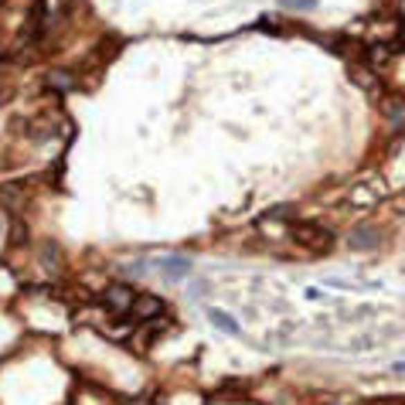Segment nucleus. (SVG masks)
<instances>
[{"instance_id": "1", "label": "nucleus", "mask_w": 405, "mask_h": 405, "mask_svg": "<svg viewBox=\"0 0 405 405\" xmlns=\"http://www.w3.org/2000/svg\"><path fill=\"white\" fill-rule=\"evenodd\" d=\"M150 266H157V273H161L167 283H184L191 276V259L188 255H161Z\"/></svg>"}, {"instance_id": "2", "label": "nucleus", "mask_w": 405, "mask_h": 405, "mask_svg": "<svg viewBox=\"0 0 405 405\" xmlns=\"http://www.w3.org/2000/svg\"><path fill=\"white\" fill-rule=\"evenodd\" d=\"M293 239L300 245H307V249H317V252H327L330 249V242H334V235L327 232V228H321V225H296L293 228Z\"/></svg>"}, {"instance_id": "3", "label": "nucleus", "mask_w": 405, "mask_h": 405, "mask_svg": "<svg viewBox=\"0 0 405 405\" xmlns=\"http://www.w3.org/2000/svg\"><path fill=\"white\" fill-rule=\"evenodd\" d=\"M133 300H136V293H133V286H126V283L106 286V293H102V303H106L109 314H129Z\"/></svg>"}, {"instance_id": "4", "label": "nucleus", "mask_w": 405, "mask_h": 405, "mask_svg": "<svg viewBox=\"0 0 405 405\" xmlns=\"http://www.w3.org/2000/svg\"><path fill=\"white\" fill-rule=\"evenodd\" d=\"M348 245L354 249V252H361V249H378L381 245V232L375 228V225H358V228H351V235H348Z\"/></svg>"}, {"instance_id": "5", "label": "nucleus", "mask_w": 405, "mask_h": 405, "mask_svg": "<svg viewBox=\"0 0 405 405\" xmlns=\"http://www.w3.org/2000/svg\"><path fill=\"white\" fill-rule=\"evenodd\" d=\"M129 314H133V317H140V321L161 317V314H163V300H161V296H154V293H143V296H136V300H133Z\"/></svg>"}, {"instance_id": "6", "label": "nucleus", "mask_w": 405, "mask_h": 405, "mask_svg": "<svg viewBox=\"0 0 405 405\" xmlns=\"http://www.w3.org/2000/svg\"><path fill=\"white\" fill-rule=\"evenodd\" d=\"M208 321L218 327L222 334H232V337H242V327L239 321L232 317V314H225V310H218V307H208Z\"/></svg>"}, {"instance_id": "7", "label": "nucleus", "mask_w": 405, "mask_h": 405, "mask_svg": "<svg viewBox=\"0 0 405 405\" xmlns=\"http://www.w3.org/2000/svg\"><path fill=\"white\" fill-rule=\"evenodd\" d=\"M48 89H55V92H72V89H75V79H72L69 72H51V75H48Z\"/></svg>"}, {"instance_id": "8", "label": "nucleus", "mask_w": 405, "mask_h": 405, "mask_svg": "<svg viewBox=\"0 0 405 405\" xmlns=\"http://www.w3.org/2000/svg\"><path fill=\"white\" fill-rule=\"evenodd\" d=\"M321 0H280L283 10H317Z\"/></svg>"}, {"instance_id": "9", "label": "nucleus", "mask_w": 405, "mask_h": 405, "mask_svg": "<svg viewBox=\"0 0 405 405\" xmlns=\"http://www.w3.org/2000/svg\"><path fill=\"white\" fill-rule=\"evenodd\" d=\"M385 116H388L392 123H405V102H388Z\"/></svg>"}, {"instance_id": "10", "label": "nucleus", "mask_w": 405, "mask_h": 405, "mask_svg": "<svg viewBox=\"0 0 405 405\" xmlns=\"http://www.w3.org/2000/svg\"><path fill=\"white\" fill-rule=\"evenodd\" d=\"M351 348H354V351H361V348H375V341H371V337H358V341H351Z\"/></svg>"}, {"instance_id": "11", "label": "nucleus", "mask_w": 405, "mask_h": 405, "mask_svg": "<svg viewBox=\"0 0 405 405\" xmlns=\"http://www.w3.org/2000/svg\"><path fill=\"white\" fill-rule=\"evenodd\" d=\"M303 296H307V300H327V296L321 293V289H317V286H307V293H303Z\"/></svg>"}, {"instance_id": "12", "label": "nucleus", "mask_w": 405, "mask_h": 405, "mask_svg": "<svg viewBox=\"0 0 405 405\" xmlns=\"http://www.w3.org/2000/svg\"><path fill=\"white\" fill-rule=\"evenodd\" d=\"M201 293H208V283H204V280L201 283H195V296H201Z\"/></svg>"}, {"instance_id": "13", "label": "nucleus", "mask_w": 405, "mask_h": 405, "mask_svg": "<svg viewBox=\"0 0 405 405\" xmlns=\"http://www.w3.org/2000/svg\"><path fill=\"white\" fill-rule=\"evenodd\" d=\"M395 371H405V361H399V365H395Z\"/></svg>"}]
</instances>
